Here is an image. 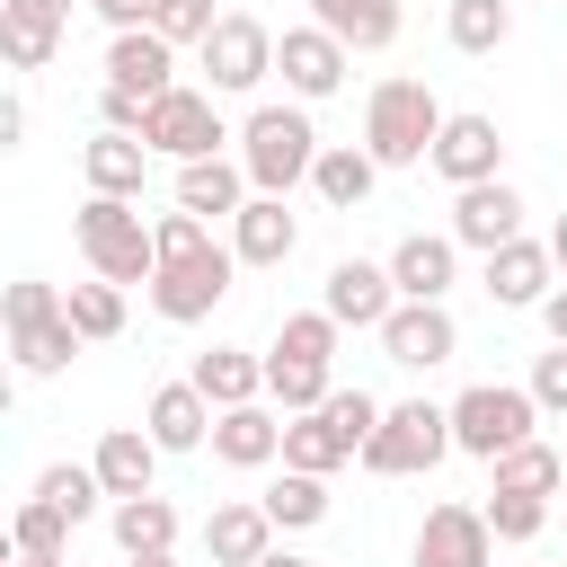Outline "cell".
I'll return each mask as SVG.
<instances>
[{
  "instance_id": "1",
  "label": "cell",
  "mask_w": 567,
  "mask_h": 567,
  "mask_svg": "<svg viewBox=\"0 0 567 567\" xmlns=\"http://www.w3.org/2000/svg\"><path fill=\"white\" fill-rule=\"evenodd\" d=\"M319 124H310V106L301 97H275V106H248V124H239V168H248V186L257 195H292V186H310V168H319Z\"/></svg>"
},
{
  "instance_id": "2",
  "label": "cell",
  "mask_w": 567,
  "mask_h": 567,
  "mask_svg": "<svg viewBox=\"0 0 567 567\" xmlns=\"http://www.w3.org/2000/svg\"><path fill=\"white\" fill-rule=\"evenodd\" d=\"M443 115H452V106H443L425 80L390 71V80H372V97H363V151H372L381 168H425Z\"/></svg>"
},
{
  "instance_id": "3",
  "label": "cell",
  "mask_w": 567,
  "mask_h": 567,
  "mask_svg": "<svg viewBox=\"0 0 567 567\" xmlns=\"http://www.w3.org/2000/svg\"><path fill=\"white\" fill-rule=\"evenodd\" d=\"M337 319L328 310H284L275 319V346H266V399L284 408V416H301V408H319L328 390H337Z\"/></svg>"
},
{
  "instance_id": "4",
  "label": "cell",
  "mask_w": 567,
  "mask_h": 567,
  "mask_svg": "<svg viewBox=\"0 0 567 567\" xmlns=\"http://www.w3.org/2000/svg\"><path fill=\"white\" fill-rule=\"evenodd\" d=\"M0 328H9V363H18L27 381H53V372H71V354L89 346V337L71 328V301H62L44 275H18V284H9V301H0Z\"/></svg>"
},
{
  "instance_id": "5",
  "label": "cell",
  "mask_w": 567,
  "mask_h": 567,
  "mask_svg": "<svg viewBox=\"0 0 567 567\" xmlns=\"http://www.w3.org/2000/svg\"><path fill=\"white\" fill-rule=\"evenodd\" d=\"M372 425H381V399H372V390H328L319 408L284 416V470H319V478H328V470L363 461Z\"/></svg>"
},
{
  "instance_id": "6",
  "label": "cell",
  "mask_w": 567,
  "mask_h": 567,
  "mask_svg": "<svg viewBox=\"0 0 567 567\" xmlns=\"http://www.w3.org/2000/svg\"><path fill=\"white\" fill-rule=\"evenodd\" d=\"M71 239H80L89 275H106V284H151L159 275V239H151V221H142L133 195H89L71 213Z\"/></svg>"
},
{
  "instance_id": "7",
  "label": "cell",
  "mask_w": 567,
  "mask_h": 567,
  "mask_svg": "<svg viewBox=\"0 0 567 567\" xmlns=\"http://www.w3.org/2000/svg\"><path fill=\"white\" fill-rule=\"evenodd\" d=\"M532 425H540L532 381H470L452 399V452H470V461H496V452L532 443Z\"/></svg>"
},
{
  "instance_id": "8",
  "label": "cell",
  "mask_w": 567,
  "mask_h": 567,
  "mask_svg": "<svg viewBox=\"0 0 567 567\" xmlns=\"http://www.w3.org/2000/svg\"><path fill=\"white\" fill-rule=\"evenodd\" d=\"M230 275H239V248H230V239H204V248H186V257H159V275H151L142 292H151V310H159L168 328H195V319H213V310L230 301Z\"/></svg>"
},
{
  "instance_id": "9",
  "label": "cell",
  "mask_w": 567,
  "mask_h": 567,
  "mask_svg": "<svg viewBox=\"0 0 567 567\" xmlns=\"http://www.w3.org/2000/svg\"><path fill=\"white\" fill-rule=\"evenodd\" d=\"M443 452H452V408L399 399V408H381V425H372V443H363V470H372V478H425Z\"/></svg>"
},
{
  "instance_id": "10",
  "label": "cell",
  "mask_w": 567,
  "mask_h": 567,
  "mask_svg": "<svg viewBox=\"0 0 567 567\" xmlns=\"http://www.w3.org/2000/svg\"><path fill=\"white\" fill-rule=\"evenodd\" d=\"M195 53H204V89H213V97H248V89L275 80V27L248 18V9H221V27H213Z\"/></svg>"
},
{
  "instance_id": "11",
  "label": "cell",
  "mask_w": 567,
  "mask_h": 567,
  "mask_svg": "<svg viewBox=\"0 0 567 567\" xmlns=\"http://www.w3.org/2000/svg\"><path fill=\"white\" fill-rule=\"evenodd\" d=\"M142 142H151L159 159H177V168H186V159H213V151H221V142H239V133L221 124V97H213V89H186V80H177L168 97H151Z\"/></svg>"
},
{
  "instance_id": "12",
  "label": "cell",
  "mask_w": 567,
  "mask_h": 567,
  "mask_svg": "<svg viewBox=\"0 0 567 567\" xmlns=\"http://www.w3.org/2000/svg\"><path fill=\"white\" fill-rule=\"evenodd\" d=\"M275 71H284V89H292L301 106H319V97H337V89H346L354 44H337V35L310 18V27H284V35H275Z\"/></svg>"
},
{
  "instance_id": "13",
  "label": "cell",
  "mask_w": 567,
  "mask_h": 567,
  "mask_svg": "<svg viewBox=\"0 0 567 567\" xmlns=\"http://www.w3.org/2000/svg\"><path fill=\"white\" fill-rule=\"evenodd\" d=\"M408 558H416V567H496V523H487V505H425Z\"/></svg>"
},
{
  "instance_id": "14",
  "label": "cell",
  "mask_w": 567,
  "mask_h": 567,
  "mask_svg": "<svg viewBox=\"0 0 567 567\" xmlns=\"http://www.w3.org/2000/svg\"><path fill=\"white\" fill-rule=\"evenodd\" d=\"M443 186H487V177H505V133H496V115H478V106H461V115H443V133H434V159H425Z\"/></svg>"
},
{
  "instance_id": "15",
  "label": "cell",
  "mask_w": 567,
  "mask_h": 567,
  "mask_svg": "<svg viewBox=\"0 0 567 567\" xmlns=\"http://www.w3.org/2000/svg\"><path fill=\"white\" fill-rule=\"evenodd\" d=\"M372 337H381V354H390L399 372H434V363L461 354V319H452L443 301H399Z\"/></svg>"
},
{
  "instance_id": "16",
  "label": "cell",
  "mask_w": 567,
  "mask_h": 567,
  "mask_svg": "<svg viewBox=\"0 0 567 567\" xmlns=\"http://www.w3.org/2000/svg\"><path fill=\"white\" fill-rule=\"evenodd\" d=\"M319 310L337 328H381L399 310V284H390V257H337L328 284H319Z\"/></svg>"
},
{
  "instance_id": "17",
  "label": "cell",
  "mask_w": 567,
  "mask_h": 567,
  "mask_svg": "<svg viewBox=\"0 0 567 567\" xmlns=\"http://www.w3.org/2000/svg\"><path fill=\"white\" fill-rule=\"evenodd\" d=\"M478 284H487L496 310H540L558 292V257H549V239H505V248H487Z\"/></svg>"
},
{
  "instance_id": "18",
  "label": "cell",
  "mask_w": 567,
  "mask_h": 567,
  "mask_svg": "<svg viewBox=\"0 0 567 567\" xmlns=\"http://www.w3.org/2000/svg\"><path fill=\"white\" fill-rule=\"evenodd\" d=\"M106 89L168 97V89H177V44H168L159 27H115V35H106Z\"/></svg>"
},
{
  "instance_id": "19",
  "label": "cell",
  "mask_w": 567,
  "mask_h": 567,
  "mask_svg": "<svg viewBox=\"0 0 567 567\" xmlns=\"http://www.w3.org/2000/svg\"><path fill=\"white\" fill-rule=\"evenodd\" d=\"M71 35V0H0V62L9 71H44Z\"/></svg>"
},
{
  "instance_id": "20",
  "label": "cell",
  "mask_w": 567,
  "mask_h": 567,
  "mask_svg": "<svg viewBox=\"0 0 567 567\" xmlns=\"http://www.w3.org/2000/svg\"><path fill=\"white\" fill-rule=\"evenodd\" d=\"M151 142L142 133H115V124H97L89 142H80V177H89V195H133L142 204V186H151Z\"/></svg>"
},
{
  "instance_id": "21",
  "label": "cell",
  "mask_w": 567,
  "mask_h": 567,
  "mask_svg": "<svg viewBox=\"0 0 567 567\" xmlns=\"http://www.w3.org/2000/svg\"><path fill=\"white\" fill-rule=\"evenodd\" d=\"M452 239L461 248H505V239H523V195L505 186V177H487V186H452Z\"/></svg>"
},
{
  "instance_id": "22",
  "label": "cell",
  "mask_w": 567,
  "mask_h": 567,
  "mask_svg": "<svg viewBox=\"0 0 567 567\" xmlns=\"http://www.w3.org/2000/svg\"><path fill=\"white\" fill-rule=\"evenodd\" d=\"M390 284H399V301H443L461 284V239L452 230H408L390 248Z\"/></svg>"
},
{
  "instance_id": "23",
  "label": "cell",
  "mask_w": 567,
  "mask_h": 567,
  "mask_svg": "<svg viewBox=\"0 0 567 567\" xmlns=\"http://www.w3.org/2000/svg\"><path fill=\"white\" fill-rule=\"evenodd\" d=\"M213 416H221V408H213L195 381H159V390L142 399V425H151L159 452H204V443H213Z\"/></svg>"
},
{
  "instance_id": "24",
  "label": "cell",
  "mask_w": 567,
  "mask_h": 567,
  "mask_svg": "<svg viewBox=\"0 0 567 567\" xmlns=\"http://www.w3.org/2000/svg\"><path fill=\"white\" fill-rule=\"evenodd\" d=\"M266 549H275V514H266V496H230V505L204 514V558H213V567H257Z\"/></svg>"
},
{
  "instance_id": "25",
  "label": "cell",
  "mask_w": 567,
  "mask_h": 567,
  "mask_svg": "<svg viewBox=\"0 0 567 567\" xmlns=\"http://www.w3.org/2000/svg\"><path fill=\"white\" fill-rule=\"evenodd\" d=\"M213 461H221V470H266V461H284V416H275L266 399L221 408V416H213Z\"/></svg>"
},
{
  "instance_id": "26",
  "label": "cell",
  "mask_w": 567,
  "mask_h": 567,
  "mask_svg": "<svg viewBox=\"0 0 567 567\" xmlns=\"http://www.w3.org/2000/svg\"><path fill=\"white\" fill-rule=\"evenodd\" d=\"M248 195H257V186H248L239 151H213V159H186V168H177V204H186V213H204V221H230Z\"/></svg>"
},
{
  "instance_id": "27",
  "label": "cell",
  "mask_w": 567,
  "mask_h": 567,
  "mask_svg": "<svg viewBox=\"0 0 567 567\" xmlns=\"http://www.w3.org/2000/svg\"><path fill=\"white\" fill-rule=\"evenodd\" d=\"M230 248H239V266H284L301 248V221L284 213V195H248L230 213Z\"/></svg>"
},
{
  "instance_id": "28",
  "label": "cell",
  "mask_w": 567,
  "mask_h": 567,
  "mask_svg": "<svg viewBox=\"0 0 567 567\" xmlns=\"http://www.w3.org/2000/svg\"><path fill=\"white\" fill-rule=\"evenodd\" d=\"M97 478H106V496H151V478H159V443H151V425H106L97 434Z\"/></svg>"
},
{
  "instance_id": "29",
  "label": "cell",
  "mask_w": 567,
  "mask_h": 567,
  "mask_svg": "<svg viewBox=\"0 0 567 567\" xmlns=\"http://www.w3.org/2000/svg\"><path fill=\"white\" fill-rule=\"evenodd\" d=\"M310 186H319V204H328V213H363V204H372V186H381V159H372L363 142H328V151H319V168H310Z\"/></svg>"
},
{
  "instance_id": "30",
  "label": "cell",
  "mask_w": 567,
  "mask_h": 567,
  "mask_svg": "<svg viewBox=\"0 0 567 567\" xmlns=\"http://www.w3.org/2000/svg\"><path fill=\"white\" fill-rule=\"evenodd\" d=\"M106 532H115V549L124 558H159V549H177V505L151 487V496H115L106 505Z\"/></svg>"
},
{
  "instance_id": "31",
  "label": "cell",
  "mask_w": 567,
  "mask_h": 567,
  "mask_svg": "<svg viewBox=\"0 0 567 567\" xmlns=\"http://www.w3.org/2000/svg\"><path fill=\"white\" fill-rule=\"evenodd\" d=\"M213 408H248V399H266V354H248V346H213V354H195V372H186Z\"/></svg>"
},
{
  "instance_id": "32",
  "label": "cell",
  "mask_w": 567,
  "mask_h": 567,
  "mask_svg": "<svg viewBox=\"0 0 567 567\" xmlns=\"http://www.w3.org/2000/svg\"><path fill=\"white\" fill-rule=\"evenodd\" d=\"M310 18L354 53H390L399 44V0H310Z\"/></svg>"
},
{
  "instance_id": "33",
  "label": "cell",
  "mask_w": 567,
  "mask_h": 567,
  "mask_svg": "<svg viewBox=\"0 0 567 567\" xmlns=\"http://www.w3.org/2000/svg\"><path fill=\"white\" fill-rule=\"evenodd\" d=\"M487 487H514V496H558V487H567V452L532 434V443H514V452H496V461H487Z\"/></svg>"
},
{
  "instance_id": "34",
  "label": "cell",
  "mask_w": 567,
  "mask_h": 567,
  "mask_svg": "<svg viewBox=\"0 0 567 567\" xmlns=\"http://www.w3.org/2000/svg\"><path fill=\"white\" fill-rule=\"evenodd\" d=\"M443 35H452V53H496L514 35V0H452Z\"/></svg>"
},
{
  "instance_id": "35",
  "label": "cell",
  "mask_w": 567,
  "mask_h": 567,
  "mask_svg": "<svg viewBox=\"0 0 567 567\" xmlns=\"http://www.w3.org/2000/svg\"><path fill=\"white\" fill-rule=\"evenodd\" d=\"M266 514H275V532H310V523H328V478H319V470H284V478L266 487Z\"/></svg>"
},
{
  "instance_id": "36",
  "label": "cell",
  "mask_w": 567,
  "mask_h": 567,
  "mask_svg": "<svg viewBox=\"0 0 567 567\" xmlns=\"http://www.w3.org/2000/svg\"><path fill=\"white\" fill-rule=\"evenodd\" d=\"M62 301H71V328H80L89 346H106V337H124V284H106V275H89V284H71Z\"/></svg>"
},
{
  "instance_id": "37",
  "label": "cell",
  "mask_w": 567,
  "mask_h": 567,
  "mask_svg": "<svg viewBox=\"0 0 567 567\" xmlns=\"http://www.w3.org/2000/svg\"><path fill=\"white\" fill-rule=\"evenodd\" d=\"M35 496H53L71 523H89L97 505H115V496H106V478H97V461H53V470L35 478Z\"/></svg>"
},
{
  "instance_id": "38",
  "label": "cell",
  "mask_w": 567,
  "mask_h": 567,
  "mask_svg": "<svg viewBox=\"0 0 567 567\" xmlns=\"http://www.w3.org/2000/svg\"><path fill=\"white\" fill-rule=\"evenodd\" d=\"M9 549H27V558H62V549H71V514H62L53 496H27V505L9 514Z\"/></svg>"
},
{
  "instance_id": "39",
  "label": "cell",
  "mask_w": 567,
  "mask_h": 567,
  "mask_svg": "<svg viewBox=\"0 0 567 567\" xmlns=\"http://www.w3.org/2000/svg\"><path fill=\"white\" fill-rule=\"evenodd\" d=\"M142 27H159V35L186 53V44H204V35L221 27V9H213V0H151V18H142Z\"/></svg>"
},
{
  "instance_id": "40",
  "label": "cell",
  "mask_w": 567,
  "mask_h": 567,
  "mask_svg": "<svg viewBox=\"0 0 567 567\" xmlns=\"http://www.w3.org/2000/svg\"><path fill=\"white\" fill-rule=\"evenodd\" d=\"M487 523H496V540H540V523H549V496L487 487Z\"/></svg>"
},
{
  "instance_id": "41",
  "label": "cell",
  "mask_w": 567,
  "mask_h": 567,
  "mask_svg": "<svg viewBox=\"0 0 567 567\" xmlns=\"http://www.w3.org/2000/svg\"><path fill=\"white\" fill-rule=\"evenodd\" d=\"M151 239H159V257H186V248H204V239H213V221L177 204V213H151Z\"/></svg>"
},
{
  "instance_id": "42",
  "label": "cell",
  "mask_w": 567,
  "mask_h": 567,
  "mask_svg": "<svg viewBox=\"0 0 567 567\" xmlns=\"http://www.w3.org/2000/svg\"><path fill=\"white\" fill-rule=\"evenodd\" d=\"M532 399H540V416H567V346L532 354Z\"/></svg>"
},
{
  "instance_id": "43",
  "label": "cell",
  "mask_w": 567,
  "mask_h": 567,
  "mask_svg": "<svg viewBox=\"0 0 567 567\" xmlns=\"http://www.w3.org/2000/svg\"><path fill=\"white\" fill-rule=\"evenodd\" d=\"M27 142V97H0V151Z\"/></svg>"
},
{
  "instance_id": "44",
  "label": "cell",
  "mask_w": 567,
  "mask_h": 567,
  "mask_svg": "<svg viewBox=\"0 0 567 567\" xmlns=\"http://www.w3.org/2000/svg\"><path fill=\"white\" fill-rule=\"evenodd\" d=\"M89 9H97L106 27H142V18H151V0H89Z\"/></svg>"
},
{
  "instance_id": "45",
  "label": "cell",
  "mask_w": 567,
  "mask_h": 567,
  "mask_svg": "<svg viewBox=\"0 0 567 567\" xmlns=\"http://www.w3.org/2000/svg\"><path fill=\"white\" fill-rule=\"evenodd\" d=\"M540 328H549V346H567V284L540 301Z\"/></svg>"
},
{
  "instance_id": "46",
  "label": "cell",
  "mask_w": 567,
  "mask_h": 567,
  "mask_svg": "<svg viewBox=\"0 0 567 567\" xmlns=\"http://www.w3.org/2000/svg\"><path fill=\"white\" fill-rule=\"evenodd\" d=\"M257 567H319V558H301V549H266Z\"/></svg>"
},
{
  "instance_id": "47",
  "label": "cell",
  "mask_w": 567,
  "mask_h": 567,
  "mask_svg": "<svg viewBox=\"0 0 567 567\" xmlns=\"http://www.w3.org/2000/svg\"><path fill=\"white\" fill-rule=\"evenodd\" d=\"M549 257H558V275H567V213L549 221Z\"/></svg>"
},
{
  "instance_id": "48",
  "label": "cell",
  "mask_w": 567,
  "mask_h": 567,
  "mask_svg": "<svg viewBox=\"0 0 567 567\" xmlns=\"http://www.w3.org/2000/svg\"><path fill=\"white\" fill-rule=\"evenodd\" d=\"M124 567H177V549H159V558H124Z\"/></svg>"
},
{
  "instance_id": "49",
  "label": "cell",
  "mask_w": 567,
  "mask_h": 567,
  "mask_svg": "<svg viewBox=\"0 0 567 567\" xmlns=\"http://www.w3.org/2000/svg\"><path fill=\"white\" fill-rule=\"evenodd\" d=\"M18 567H62V558H27V549H18Z\"/></svg>"
},
{
  "instance_id": "50",
  "label": "cell",
  "mask_w": 567,
  "mask_h": 567,
  "mask_svg": "<svg viewBox=\"0 0 567 567\" xmlns=\"http://www.w3.org/2000/svg\"><path fill=\"white\" fill-rule=\"evenodd\" d=\"M558 452H567V443H558Z\"/></svg>"
}]
</instances>
